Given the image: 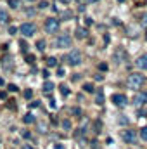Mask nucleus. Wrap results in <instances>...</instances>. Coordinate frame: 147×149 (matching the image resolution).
Listing matches in <instances>:
<instances>
[{"label": "nucleus", "instance_id": "obj_1", "mask_svg": "<svg viewBox=\"0 0 147 149\" xmlns=\"http://www.w3.org/2000/svg\"><path fill=\"white\" fill-rule=\"evenodd\" d=\"M144 83H146V76L140 73H132L128 76V80H126V85H128V88H132V90H139V88H142L144 87Z\"/></svg>", "mask_w": 147, "mask_h": 149}, {"label": "nucleus", "instance_id": "obj_2", "mask_svg": "<svg viewBox=\"0 0 147 149\" xmlns=\"http://www.w3.org/2000/svg\"><path fill=\"white\" fill-rule=\"evenodd\" d=\"M57 30H59V19L49 17V19L45 21V31H47V33H55Z\"/></svg>", "mask_w": 147, "mask_h": 149}, {"label": "nucleus", "instance_id": "obj_3", "mask_svg": "<svg viewBox=\"0 0 147 149\" xmlns=\"http://www.w3.org/2000/svg\"><path fill=\"white\" fill-rule=\"evenodd\" d=\"M55 47L57 49H66V47H71V37L69 35H59L55 40Z\"/></svg>", "mask_w": 147, "mask_h": 149}, {"label": "nucleus", "instance_id": "obj_4", "mask_svg": "<svg viewBox=\"0 0 147 149\" xmlns=\"http://www.w3.org/2000/svg\"><path fill=\"white\" fill-rule=\"evenodd\" d=\"M66 61H68V64H71V66H78V64L81 63V54H80L78 50H71V52L68 54Z\"/></svg>", "mask_w": 147, "mask_h": 149}, {"label": "nucleus", "instance_id": "obj_5", "mask_svg": "<svg viewBox=\"0 0 147 149\" xmlns=\"http://www.w3.org/2000/svg\"><path fill=\"white\" fill-rule=\"evenodd\" d=\"M19 30H21V33H23L24 37H33V35L37 33V26H35L33 23H24Z\"/></svg>", "mask_w": 147, "mask_h": 149}, {"label": "nucleus", "instance_id": "obj_6", "mask_svg": "<svg viewBox=\"0 0 147 149\" xmlns=\"http://www.w3.org/2000/svg\"><path fill=\"white\" fill-rule=\"evenodd\" d=\"M121 137H123V141H125L126 144H133V142L137 141V134H135V130H130V128H126V130L121 134Z\"/></svg>", "mask_w": 147, "mask_h": 149}, {"label": "nucleus", "instance_id": "obj_7", "mask_svg": "<svg viewBox=\"0 0 147 149\" xmlns=\"http://www.w3.org/2000/svg\"><path fill=\"white\" fill-rule=\"evenodd\" d=\"M126 102H128V99H126L125 94H114V95H112V104H116V106L121 108V106H125Z\"/></svg>", "mask_w": 147, "mask_h": 149}, {"label": "nucleus", "instance_id": "obj_8", "mask_svg": "<svg viewBox=\"0 0 147 149\" xmlns=\"http://www.w3.org/2000/svg\"><path fill=\"white\" fill-rule=\"evenodd\" d=\"M133 104H137V106H144V104H147V94H144V92H137L135 97H133Z\"/></svg>", "mask_w": 147, "mask_h": 149}, {"label": "nucleus", "instance_id": "obj_9", "mask_svg": "<svg viewBox=\"0 0 147 149\" xmlns=\"http://www.w3.org/2000/svg\"><path fill=\"white\" fill-rule=\"evenodd\" d=\"M135 66H137L139 70H147V54L140 56V57L135 61Z\"/></svg>", "mask_w": 147, "mask_h": 149}, {"label": "nucleus", "instance_id": "obj_10", "mask_svg": "<svg viewBox=\"0 0 147 149\" xmlns=\"http://www.w3.org/2000/svg\"><path fill=\"white\" fill-rule=\"evenodd\" d=\"M52 90H54V83L52 81H45L43 83V92L45 94H52Z\"/></svg>", "mask_w": 147, "mask_h": 149}, {"label": "nucleus", "instance_id": "obj_11", "mask_svg": "<svg viewBox=\"0 0 147 149\" xmlns=\"http://www.w3.org/2000/svg\"><path fill=\"white\" fill-rule=\"evenodd\" d=\"M23 121H24V123H28V125H30V123H35V116H33L31 113H28V114H24Z\"/></svg>", "mask_w": 147, "mask_h": 149}, {"label": "nucleus", "instance_id": "obj_12", "mask_svg": "<svg viewBox=\"0 0 147 149\" xmlns=\"http://www.w3.org/2000/svg\"><path fill=\"white\" fill-rule=\"evenodd\" d=\"M7 21H9V14L0 7V23H7Z\"/></svg>", "mask_w": 147, "mask_h": 149}, {"label": "nucleus", "instance_id": "obj_13", "mask_svg": "<svg viewBox=\"0 0 147 149\" xmlns=\"http://www.w3.org/2000/svg\"><path fill=\"white\" fill-rule=\"evenodd\" d=\"M95 102H97V104H104V92H102V90H99V92H97Z\"/></svg>", "mask_w": 147, "mask_h": 149}, {"label": "nucleus", "instance_id": "obj_14", "mask_svg": "<svg viewBox=\"0 0 147 149\" xmlns=\"http://www.w3.org/2000/svg\"><path fill=\"white\" fill-rule=\"evenodd\" d=\"M76 37L78 38H85L87 37V30H85V28H76Z\"/></svg>", "mask_w": 147, "mask_h": 149}, {"label": "nucleus", "instance_id": "obj_15", "mask_svg": "<svg viewBox=\"0 0 147 149\" xmlns=\"http://www.w3.org/2000/svg\"><path fill=\"white\" fill-rule=\"evenodd\" d=\"M47 66H49V68H55V66H57V59H55V57H49V59H47Z\"/></svg>", "mask_w": 147, "mask_h": 149}, {"label": "nucleus", "instance_id": "obj_16", "mask_svg": "<svg viewBox=\"0 0 147 149\" xmlns=\"http://www.w3.org/2000/svg\"><path fill=\"white\" fill-rule=\"evenodd\" d=\"M37 49L40 50V52H43V50H45V40H38V42H37Z\"/></svg>", "mask_w": 147, "mask_h": 149}, {"label": "nucleus", "instance_id": "obj_17", "mask_svg": "<svg viewBox=\"0 0 147 149\" xmlns=\"http://www.w3.org/2000/svg\"><path fill=\"white\" fill-rule=\"evenodd\" d=\"M140 139L147 141V127H142V128H140Z\"/></svg>", "mask_w": 147, "mask_h": 149}, {"label": "nucleus", "instance_id": "obj_18", "mask_svg": "<svg viewBox=\"0 0 147 149\" xmlns=\"http://www.w3.org/2000/svg\"><path fill=\"white\" fill-rule=\"evenodd\" d=\"M19 45H21V52H23V54H26V52H28V43L21 40V43H19Z\"/></svg>", "mask_w": 147, "mask_h": 149}, {"label": "nucleus", "instance_id": "obj_19", "mask_svg": "<svg viewBox=\"0 0 147 149\" xmlns=\"http://www.w3.org/2000/svg\"><path fill=\"white\" fill-rule=\"evenodd\" d=\"M83 88H85V92H94V85L92 83H85Z\"/></svg>", "mask_w": 147, "mask_h": 149}, {"label": "nucleus", "instance_id": "obj_20", "mask_svg": "<svg viewBox=\"0 0 147 149\" xmlns=\"http://www.w3.org/2000/svg\"><path fill=\"white\" fill-rule=\"evenodd\" d=\"M59 88H61V94H62V95H68V94H69V88H68L66 85H61Z\"/></svg>", "mask_w": 147, "mask_h": 149}, {"label": "nucleus", "instance_id": "obj_21", "mask_svg": "<svg viewBox=\"0 0 147 149\" xmlns=\"http://www.w3.org/2000/svg\"><path fill=\"white\" fill-rule=\"evenodd\" d=\"M9 5H10L12 9H17V7H19V0H9Z\"/></svg>", "mask_w": 147, "mask_h": 149}, {"label": "nucleus", "instance_id": "obj_22", "mask_svg": "<svg viewBox=\"0 0 147 149\" xmlns=\"http://www.w3.org/2000/svg\"><path fill=\"white\" fill-rule=\"evenodd\" d=\"M140 24H142L144 28H147V12L142 16V17H140Z\"/></svg>", "mask_w": 147, "mask_h": 149}, {"label": "nucleus", "instance_id": "obj_23", "mask_svg": "<svg viewBox=\"0 0 147 149\" xmlns=\"http://www.w3.org/2000/svg\"><path fill=\"white\" fill-rule=\"evenodd\" d=\"M31 95H33V92H31L30 88H28V90H24V97H26V99H31Z\"/></svg>", "mask_w": 147, "mask_h": 149}, {"label": "nucleus", "instance_id": "obj_24", "mask_svg": "<svg viewBox=\"0 0 147 149\" xmlns=\"http://www.w3.org/2000/svg\"><path fill=\"white\" fill-rule=\"evenodd\" d=\"M62 127H64L66 130H68V128H71V123H69V120H64V121H62Z\"/></svg>", "mask_w": 147, "mask_h": 149}, {"label": "nucleus", "instance_id": "obj_25", "mask_svg": "<svg viewBox=\"0 0 147 149\" xmlns=\"http://www.w3.org/2000/svg\"><path fill=\"white\" fill-rule=\"evenodd\" d=\"M26 61H28V63H30V64H33V63H35V57H33V56H30V54H28V56H26Z\"/></svg>", "mask_w": 147, "mask_h": 149}, {"label": "nucleus", "instance_id": "obj_26", "mask_svg": "<svg viewBox=\"0 0 147 149\" xmlns=\"http://www.w3.org/2000/svg\"><path fill=\"white\" fill-rule=\"evenodd\" d=\"M9 90H10V92H17V87H16L14 83H10V85H9Z\"/></svg>", "mask_w": 147, "mask_h": 149}, {"label": "nucleus", "instance_id": "obj_27", "mask_svg": "<svg viewBox=\"0 0 147 149\" xmlns=\"http://www.w3.org/2000/svg\"><path fill=\"white\" fill-rule=\"evenodd\" d=\"M64 74H66V71H64L62 68H59V70H57V76H64Z\"/></svg>", "mask_w": 147, "mask_h": 149}, {"label": "nucleus", "instance_id": "obj_28", "mask_svg": "<svg viewBox=\"0 0 147 149\" xmlns=\"http://www.w3.org/2000/svg\"><path fill=\"white\" fill-rule=\"evenodd\" d=\"M16 31H17V28H16V26H10V28H9V33H10V35H14Z\"/></svg>", "mask_w": 147, "mask_h": 149}, {"label": "nucleus", "instance_id": "obj_29", "mask_svg": "<svg viewBox=\"0 0 147 149\" xmlns=\"http://www.w3.org/2000/svg\"><path fill=\"white\" fill-rule=\"evenodd\" d=\"M47 5H49V3H47V2H40V3H38V7H40V9H45V7H47Z\"/></svg>", "mask_w": 147, "mask_h": 149}, {"label": "nucleus", "instance_id": "obj_30", "mask_svg": "<svg viewBox=\"0 0 147 149\" xmlns=\"http://www.w3.org/2000/svg\"><path fill=\"white\" fill-rule=\"evenodd\" d=\"M49 106H50L52 109H55V101H54V99H50V102H49Z\"/></svg>", "mask_w": 147, "mask_h": 149}, {"label": "nucleus", "instance_id": "obj_31", "mask_svg": "<svg viewBox=\"0 0 147 149\" xmlns=\"http://www.w3.org/2000/svg\"><path fill=\"white\" fill-rule=\"evenodd\" d=\"M23 137L24 139H30V132H23Z\"/></svg>", "mask_w": 147, "mask_h": 149}, {"label": "nucleus", "instance_id": "obj_32", "mask_svg": "<svg viewBox=\"0 0 147 149\" xmlns=\"http://www.w3.org/2000/svg\"><path fill=\"white\" fill-rule=\"evenodd\" d=\"M21 149H33V148H31L30 144H23V148H21Z\"/></svg>", "mask_w": 147, "mask_h": 149}, {"label": "nucleus", "instance_id": "obj_33", "mask_svg": "<svg viewBox=\"0 0 147 149\" xmlns=\"http://www.w3.org/2000/svg\"><path fill=\"white\" fill-rule=\"evenodd\" d=\"M30 108H38V101H37V102H31V104H30Z\"/></svg>", "mask_w": 147, "mask_h": 149}, {"label": "nucleus", "instance_id": "obj_34", "mask_svg": "<svg viewBox=\"0 0 147 149\" xmlns=\"http://www.w3.org/2000/svg\"><path fill=\"white\" fill-rule=\"evenodd\" d=\"M55 149H66L62 144H55Z\"/></svg>", "mask_w": 147, "mask_h": 149}, {"label": "nucleus", "instance_id": "obj_35", "mask_svg": "<svg viewBox=\"0 0 147 149\" xmlns=\"http://www.w3.org/2000/svg\"><path fill=\"white\" fill-rule=\"evenodd\" d=\"M80 113H81V111H80L78 108H74V109H73V114H80Z\"/></svg>", "mask_w": 147, "mask_h": 149}, {"label": "nucleus", "instance_id": "obj_36", "mask_svg": "<svg viewBox=\"0 0 147 149\" xmlns=\"http://www.w3.org/2000/svg\"><path fill=\"white\" fill-rule=\"evenodd\" d=\"M87 3H95V2H99V0H85Z\"/></svg>", "mask_w": 147, "mask_h": 149}, {"label": "nucleus", "instance_id": "obj_37", "mask_svg": "<svg viewBox=\"0 0 147 149\" xmlns=\"http://www.w3.org/2000/svg\"><path fill=\"white\" fill-rule=\"evenodd\" d=\"M59 2H62V3H69L71 0H59Z\"/></svg>", "mask_w": 147, "mask_h": 149}, {"label": "nucleus", "instance_id": "obj_38", "mask_svg": "<svg viewBox=\"0 0 147 149\" xmlns=\"http://www.w3.org/2000/svg\"><path fill=\"white\" fill-rule=\"evenodd\" d=\"M0 149H3V144H2V141H0Z\"/></svg>", "mask_w": 147, "mask_h": 149}, {"label": "nucleus", "instance_id": "obj_39", "mask_svg": "<svg viewBox=\"0 0 147 149\" xmlns=\"http://www.w3.org/2000/svg\"><path fill=\"white\" fill-rule=\"evenodd\" d=\"M0 85H3V80H2V78H0Z\"/></svg>", "mask_w": 147, "mask_h": 149}, {"label": "nucleus", "instance_id": "obj_40", "mask_svg": "<svg viewBox=\"0 0 147 149\" xmlns=\"http://www.w3.org/2000/svg\"><path fill=\"white\" fill-rule=\"evenodd\" d=\"M118 2H125V0H118Z\"/></svg>", "mask_w": 147, "mask_h": 149}, {"label": "nucleus", "instance_id": "obj_41", "mask_svg": "<svg viewBox=\"0 0 147 149\" xmlns=\"http://www.w3.org/2000/svg\"><path fill=\"white\" fill-rule=\"evenodd\" d=\"M146 38H147V35H146Z\"/></svg>", "mask_w": 147, "mask_h": 149}]
</instances>
